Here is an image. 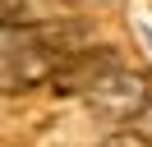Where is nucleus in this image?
Here are the masks:
<instances>
[{"label": "nucleus", "instance_id": "3", "mask_svg": "<svg viewBox=\"0 0 152 147\" xmlns=\"http://www.w3.org/2000/svg\"><path fill=\"white\" fill-rule=\"evenodd\" d=\"M102 147H152V143H148V138L138 133V129H120V133H111V138H106Z\"/></svg>", "mask_w": 152, "mask_h": 147}, {"label": "nucleus", "instance_id": "2", "mask_svg": "<svg viewBox=\"0 0 152 147\" xmlns=\"http://www.w3.org/2000/svg\"><path fill=\"white\" fill-rule=\"evenodd\" d=\"M78 97H83L97 115H106V119H115V124H124V119H138L143 110H148L152 92H148V83H143L138 69L120 64V55L106 51V60L92 69V78L83 83V92H78Z\"/></svg>", "mask_w": 152, "mask_h": 147}, {"label": "nucleus", "instance_id": "1", "mask_svg": "<svg viewBox=\"0 0 152 147\" xmlns=\"http://www.w3.org/2000/svg\"><path fill=\"white\" fill-rule=\"evenodd\" d=\"M74 51V28H0V92L5 97H23V92L42 87L60 74L65 55Z\"/></svg>", "mask_w": 152, "mask_h": 147}, {"label": "nucleus", "instance_id": "5", "mask_svg": "<svg viewBox=\"0 0 152 147\" xmlns=\"http://www.w3.org/2000/svg\"><path fill=\"white\" fill-rule=\"evenodd\" d=\"M134 129H138V133H143V138L152 143V101H148V110H143V115L134 119Z\"/></svg>", "mask_w": 152, "mask_h": 147}, {"label": "nucleus", "instance_id": "4", "mask_svg": "<svg viewBox=\"0 0 152 147\" xmlns=\"http://www.w3.org/2000/svg\"><path fill=\"white\" fill-rule=\"evenodd\" d=\"M28 14V0H0V28H14Z\"/></svg>", "mask_w": 152, "mask_h": 147}]
</instances>
